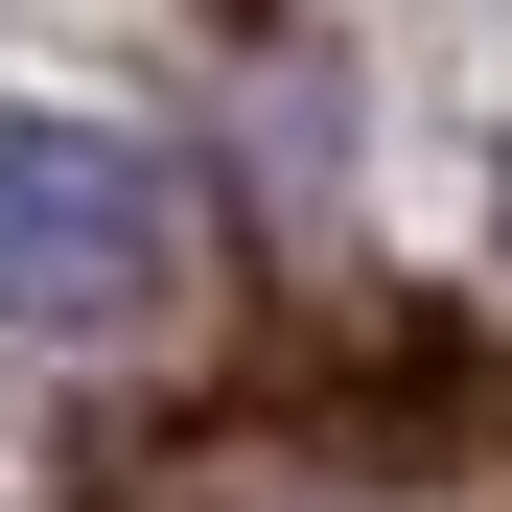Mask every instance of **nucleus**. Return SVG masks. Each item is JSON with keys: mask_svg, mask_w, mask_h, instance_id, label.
Segmentation results:
<instances>
[{"mask_svg": "<svg viewBox=\"0 0 512 512\" xmlns=\"http://www.w3.org/2000/svg\"><path fill=\"white\" fill-rule=\"evenodd\" d=\"M187 303V163L140 117H70V94H0V326L94 350V326Z\"/></svg>", "mask_w": 512, "mask_h": 512, "instance_id": "f257e3e1", "label": "nucleus"}]
</instances>
